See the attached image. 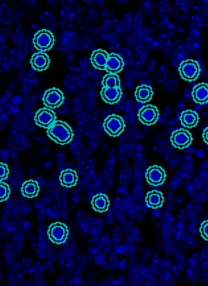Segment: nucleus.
<instances>
[{"label": "nucleus", "mask_w": 208, "mask_h": 286, "mask_svg": "<svg viewBox=\"0 0 208 286\" xmlns=\"http://www.w3.org/2000/svg\"><path fill=\"white\" fill-rule=\"evenodd\" d=\"M49 137L57 144L64 145L69 144L73 137V133L71 127L62 121H56L47 131Z\"/></svg>", "instance_id": "obj_1"}, {"label": "nucleus", "mask_w": 208, "mask_h": 286, "mask_svg": "<svg viewBox=\"0 0 208 286\" xmlns=\"http://www.w3.org/2000/svg\"><path fill=\"white\" fill-rule=\"evenodd\" d=\"M33 42L35 48L43 52L52 48L55 43V38L51 31L42 29L36 32Z\"/></svg>", "instance_id": "obj_2"}, {"label": "nucleus", "mask_w": 208, "mask_h": 286, "mask_svg": "<svg viewBox=\"0 0 208 286\" xmlns=\"http://www.w3.org/2000/svg\"><path fill=\"white\" fill-rule=\"evenodd\" d=\"M179 71L183 79L191 82L195 81L199 77L201 69L197 61L193 59H187L180 64Z\"/></svg>", "instance_id": "obj_3"}, {"label": "nucleus", "mask_w": 208, "mask_h": 286, "mask_svg": "<svg viewBox=\"0 0 208 286\" xmlns=\"http://www.w3.org/2000/svg\"><path fill=\"white\" fill-rule=\"evenodd\" d=\"M103 126L106 132L110 136L117 137L124 131L125 124L121 117L112 114L105 119Z\"/></svg>", "instance_id": "obj_4"}, {"label": "nucleus", "mask_w": 208, "mask_h": 286, "mask_svg": "<svg viewBox=\"0 0 208 286\" xmlns=\"http://www.w3.org/2000/svg\"><path fill=\"white\" fill-rule=\"evenodd\" d=\"M170 141L175 148L183 149L191 145L193 138L188 130L179 129L174 131L170 137Z\"/></svg>", "instance_id": "obj_5"}, {"label": "nucleus", "mask_w": 208, "mask_h": 286, "mask_svg": "<svg viewBox=\"0 0 208 286\" xmlns=\"http://www.w3.org/2000/svg\"><path fill=\"white\" fill-rule=\"evenodd\" d=\"M68 233L67 226L58 222L52 224L48 230V235L50 240L57 244L64 243L67 240Z\"/></svg>", "instance_id": "obj_6"}, {"label": "nucleus", "mask_w": 208, "mask_h": 286, "mask_svg": "<svg viewBox=\"0 0 208 286\" xmlns=\"http://www.w3.org/2000/svg\"><path fill=\"white\" fill-rule=\"evenodd\" d=\"M145 178L147 182L150 185L157 186L162 185L165 182L166 173L161 166L154 165L147 170Z\"/></svg>", "instance_id": "obj_7"}, {"label": "nucleus", "mask_w": 208, "mask_h": 286, "mask_svg": "<svg viewBox=\"0 0 208 286\" xmlns=\"http://www.w3.org/2000/svg\"><path fill=\"white\" fill-rule=\"evenodd\" d=\"M160 113L155 106L147 105L139 110L138 117L140 121L144 125L150 126L156 123Z\"/></svg>", "instance_id": "obj_8"}, {"label": "nucleus", "mask_w": 208, "mask_h": 286, "mask_svg": "<svg viewBox=\"0 0 208 286\" xmlns=\"http://www.w3.org/2000/svg\"><path fill=\"white\" fill-rule=\"evenodd\" d=\"M44 105L50 108H55L62 105L64 100V93L55 88L47 90L43 98Z\"/></svg>", "instance_id": "obj_9"}, {"label": "nucleus", "mask_w": 208, "mask_h": 286, "mask_svg": "<svg viewBox=\"0 0 208 286\" xmlns=\"http://www.w3.org/2000/svg\"><path fill=\"white\" fill-rule=\"evenodd\" d=\"M56 116L51 109L43 108L36 113L34 120L38 126L44 128H50L55 122Z\"/></svg>", "instance_id": "obj_10"}, {"label": "nucleus", "mask_w": 208, "mask_h": 286, "mask_svg": "<svg viewBox=\"0 0 208 286\" xmlns=\"http://www.w3.org/2000/svg\"><path fill=\"white\" fill-rule=\"evenodd\" d=\"M123 59L118 54L112 53L109 55L105 70L109 74H117L123 69Z\"/></svg>", "instance_id": "obj_11"}, {"label": "nucleus", "mask_w": 208, "mask_h": 286, "mask_svg": "<svg viewBox=\"0 0 208 286\" xmlns=\"http://www.w3.org/2000/svg\"><path fill=\"white\" fill-rule=\"evenodd\" d=\"M30 62L34 69L42 71L48 67L50 59L45 53L39 52L32 56Z\"/></svg>", "instance_id": "obj_12"}, {"label": "nucleus", "mask_w": 208, "mask_h": 286, "mask_svg": "<svg viewBox=\"0 0 208 286\" xmlns=\"http://www.w3.org/2000/svg\"><path fill=\"white\" fill-rule=\"evenodd\" d=\"M192 96L196 103L203 104L208 102V85L200 83L196 85L192 91Z\"/></svg>", "instance_id": "obj_13"}, {"label": "nucleus", "mask_w": 208, "mask_h": 286, "mask_svg": "<svg viewBox=\"0 0 208 286\" xmlns=\"http://www.w3.org/2000/svg\"><path fill=\"white\" fill-rule=\"evenodd\" d=\"M101 95L102 98L106 103L114 104L120 101L122 92L120 87L114 88L103 87Z\"/></svg>", "instance_id": "obj_14"}, {"label": "nucleus", "mask_w": 208, "mask_h": 286, "mask_svg": "<svg viewBox=\"0 0 208 286\" xmlns=\"http://www.w3.org/2000/svg\"><path fill=\"white\" fill-rule=\"evenodd\" d=\"M145 201L147 206L153 209L161 207L164 202V197L162 192L152 190L146 194Z\"/></svg>", "instance_id": "obj_15"}, {"label": "nucleus", "mask_w": 208, "mask_h": 286, "mask_svg": "<svg viewBox=\"0 0 208 286\" xmlns=\"http://www.w3.org/2000/svg\"><path fill=\"white\" fill-rule=\"evenodd\" d=\"M109 57L108 53L102 49L94 51L91 55V61L96 69L105 70Z\"/></svg>", "instance_id": "obj_16"}, {"label": "nucleus", "mask_w": 208, "mask_h": 286, "mask_svg": "<svg viewBox=\"0 0 208 286\" xmlns=\"http://www.w3.org/2000/svg\"><path fill=\"white\" fill-rule=\"evenodd\" d=\"M180 119L183 126L191 128L197 125L199 121V116L197 112L188 110L181 113Z\"/></svg>", "instance_id": "obj_17"}, {"label": "nucleus", "mask_w": 208, "mask_h": 286, "mask_svg": "<svg viewBox=\"0 0 208 286\" xmlns=\"http://www.w3.org/2000/svg\"><path fill=\"white\" fill-rule=\"evenodd\" d=\"M91 204L93 209L100 213L106 211L110 206L108 197L103 194L95 196L93 198Z\"/></svg>", "instance_id": "obj_18"}, {"label": "nucleus", "mask_w": 208, "mask_h": 286, "mask_svg": "<svg viewBox=\"0 0 208 286\" xmlns=\"http://www.w3.org/2000/svg\"><path fill=\"white\" fill-rule=\"evenodd\" d=\"M78 180V177L77 172L71 169H67L62 171L60 175L61 184L67 187L75 186Z\"/></svg>", "instance_id": "obj_19"}, {"label": "nucleus", "mask_w": 208, "mask_h": 286, "mask_svg": "<svg viewBox=\"0 0 208 286\" xmlns=\"http://www.w3.org/2000/svg\"><path fill=\"white\" fill-rule=\"evenodd\" d=\"M21 191L24 197L32 198L38 195L40 187L37 182L30 180L23 184Z\"/></svg>", "instance_id": "obj_20"}, {"label": "nucleus", "mask_w": 208, "mask_h": 286, "mask_svg": "<svg viewBox=\"0 0 208 286\" xmlns=\"http://www.w3.org/2000/svg\"><path fill=\"white\" fill-rule=\"evenodd\" d=\"M153 95L152 88L148 85H143L138 86L135 92V96L137 100L141 103H146L150 101Z\"/></svg>", "instance_id": "obj_21"}, {"label": "nucleus", "mask_w": 208, "mask_h": 286, "mask_svg": "<svg viewBox=\"0 0 208 286\" xmlns=\"http://www.w3.org/2000/svg\"><path fill=\"white\" fill-rule=\"evenodd\" d=\"M102 85L105 88H119L120 81L119 76L114 74H108L105 75L102 81Z\"/></svg>", "instance_id": "obj_22"}, {"label": "nucleus", "mask_w": 208, "mask_h": 286, "mask_svg": "<svg viewBox=\"0 0 208 286\" xmlns=\"http://www.w3.org/2000/svg\"><path fill=\"white\" fill-rule=\"evenodd\" d=\"M10 194V189L7 184L1 182L0 184V199L1 202L6 200Z\"/></svg>", "instance_id": "obj_23"}, {"label": "nucleus", "mask_w": 208, "mask_h": 286, "mask_svg": "<svg viewBox=\"0 0 208 286\" xmlns=\"http://www.w3.org/2000/svg\"><path fill=\"white\" fill-rule=\"evenodd\" d=\"M201 236L205 241H208V220L204 221L200 228Z\"/></svg>", "instance_id": "obj_24"}, {"label": "nucleus", "mask_w": 208, "mask_h": 286, "mask_svg": "<svg viewBox=\"0 0 208 286\" xmlns=\"http://www.w3.org/2000/svg\"><path fill=\"white\" fill-rule=\"evenodd\" d=\"M9 173V170L7 165L1 162V166H0V179L1 182L6 179Z\"/></svg>", "instance_id": "obj_25"}, {"label": "nucleus", "mask_w": 208, "mask_h": 286, "mask_svg": "<svg viewBox=\"0 0 208 286\" xmlns=\"http://www.w3.org/2000/svg\"><path fill=\"white\" fill-rule=\"evenodd\" d=\"M203 138L206 144L208 145V127L204 130Z\"/></svg>", "instance_id": "obj_26"}]
</instances>
